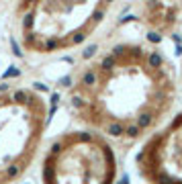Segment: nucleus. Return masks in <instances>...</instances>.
Here are the masks:
<instances>
[{
	"instance_id": "nucleus-1",
	"label": "nucleus",
	"mask_w": 182,
	"mask_h": 184,
	"mask_svg": "<svg viewBox=\"0 0 182 184\" xmlns=\"http://www.w3.org/2000/svg\"><path fill=\"white\" fill-rule=\"evenodd\" d=\"M172 63L151 45L117 43L90 59L68 88V106L82 125L117 143L151 135L176 104Z\"/></svg>"
},
{
	"instance_id": "nucleus-2",
	"label": "nucleus",
	"mask_w": 182,
	"mask_h": 184,
	"mask_svg": "<svg viewBox=\"0 0 182 184\" xmlns=\"http://www.w3.org/2000/svg\"><path fill=\"white\" fill-rule=\"evenodd\" d=\"M115 0H19L16 37L31 55H59L84 45Z\"/></svg>"
},
{
	"instance_id": "nucleus-3",
	"label": "nucleus",
	"mask_w": 182,
	"mask_h": 184,
	"mask_svg": "<svg viewBox=\"0 0 182 184\" xmlns=\"http://www.w3.org/2000/svg\"><path fill=\"white\" fill-rule=\"evenodd\" d=\"M49 125V102L31 86L0 90V182L21 180L33 166Z\"/></svg>"
},
{
	"instance_id": "nucleus-4",
	"label": "nucleus",
	"mask_w": 182,
	"mask_h": 184,
	"mask_svg": "<svg viewBox=\"0 0 182 184\" xmlns=\"http://www.w3.org/2000/svg\"><path fill=\"white\" fill-rule=\"evenodd\" d=\"M117 155L111 139L82 127L66 131L47 147L41 164L43 182L106 184L117 178Z\"/></svg>"
},
{
	"instance_id": "nucleus-5",
	"label": "nucleus",
	"mask_w": 182,
	"mask_h": 184,
	"mask_svg": "<svg viewBox=\"0 0 182 184\" xmlns=\"http://www.w3.org/2000/svg\"><path fill=\"white\" fill-rule=\"evenodd\" d=\"M137 172L147 182H182V111L143 143Z\"/></svg>"
}]
</instances>
